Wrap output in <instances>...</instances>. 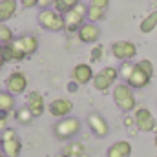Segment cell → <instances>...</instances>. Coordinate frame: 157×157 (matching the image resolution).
<instances>
[{
	"mask_svg": "<svg viewBox=\"0 0 157 157\" xmlns=\"http://www.w3.org/2000/svg\"><path fill=\"white\" fill-rule=\"evenodd\" d=\"M112 97H113L115 106H117L121 112L130 113V112H135V110H137L135 93H133V90H132L126 82H117V84L112 88Z\"/></svg>",
	"mask_w": 157,
	"mask_h": 157,
	"instance_id": "6da1fadb",
	"label": "cell"
},
{
	"mask_svg": "<svg viewBox=\"0 0 157 157\" xmlns=\"http://www.w3.org/2000/svg\"><path fill=\"white\" fill-rule=\"evenodd\" d=\"M82 130V122L77 117H64L59 119L53 124V133L59 141H71L75 139Z\"/></svg>",
	"mask_w": 157,
	"mask_h": 157,
	"instance_id": "7a4b0ae2",
	"label": "cell"
},
{
	"mask_svg": "<svg viewBox=\"0 0 157 157\" xmlns=\"http://www.w3.org/2000/svg\"><path fill=\"white\" fill-rule=\"evenodd\" d=\"M117 78H119L117 68H113V66H104L101 71L95 73V77H93L91 82H93V88H95L97 91L104 93V91L112 90V88L117 84Z\"/></svg>",
	"mask_w": 157,
	"mask_h": 157,
	"instance_id": "3957f363",
	"label": "cell"
},
{
	"mask_svg": "<svg viewBox=\"0 0 157 157\" xmlns=\"http://www.w3.org/2000/svg\"><path fill=\"white\" fill-rule=\"evenodd\" d=\"M133 121H135V128L141 133H155L157 132V119L154 117L152 110L146 106H137V110L133 112Z\"/></svg>",
	"mask_w": 157,
	"mask_h": 157,
	"instance_id": "277c9868",
	"label": "cell"
},
{
	"mask_svg": "<svg viewBox=\"0 0 157 157\" xmlns=\"http://www.w3.org/2000/svg\"><path fill=\"white\" fill-rule=\"evenodd\" d=\"M39 24L48 29V31H64V15H60L59 11L48 7V9H40L39 13Z\"/></svg>",
	"mask_w": 157,
	"mask_h": 157,
	"instance_id": "5b68a950",
	"label": "cell"
},
{
	"mask_svg": "<svg viewBox=\"0 0 157 157\" xmlns=\"http://www.w3.org/2000/svg\"><path fill=\"white\" fill-rule=\"evenodd\" d=\"M86 15H88V6L80 2L71 11L64 13V29L70 31V33H73V31L77 33L78 28L86 22Z\"/></svg>",
	"mask_w": 157,
	"mask_h": 157,
	"instance_id": "8992f818",
	"label": "cell"
},
{
	"mask_svg": "<svg viewBox=\"0 0 157 157\" xmlns=\"http://www.w3.org/2000/svg\"><path fill=\"white\" fill-rule=\"evenodd\" d=\"M0 141H2V154L6 157H18L20 155L22 143H20V139H18V135H17L15 130H11V128L4 130Z\"/></svg>",
	"mask_w": 157,
	"mask_h": 157,
	"instance_id": "52a82bcc",
	"label": "cell"
},
{
	"mask_svg": "<svg viewBox=\"0 0 157 157\" xmlns=\"http://www.w3.org/2000/svg\"><path fill=\"white\" fill-rule=\"evenodd\" d=\"M112 55L121 62H132L137 57V46L132 40H115L112 44Z\"/></svg>",
	"mask_w": 157,
	"mask_h": 157,
	"instance_id": "ba28073f",
	"label": "cell"
},
{
	"mask_svg": "<svg viewBox=\"0 0 157 157\" xmlns=\"http://www.w3.org/2000/svg\"><path fill=\"white\" fill-rule=\"evenodd\" d=\"M86 122H88V126H90V130H91V133H93L95 137H101V139L108 137V133H110V124H108V121L102 117L99 112L88 113Z\"/></svg>",
	"mask_w": 157,
	"mask_h": 157,
	"instance_id": "9c48e42d",
	"label": "cell"
},
{
	"mask_svg": "<svg viewBox=\"0 0 157 157\" xmlns=\"http://www.w3.org/2000/svg\"><path fill=\"white\" fill-rule=\"evenodd\" d=\"M28 75L24 73V71H13V73H9V77L6 78V88H7V91L11 93V95H22V93H26V90H28Z\"/></svg>",
	"mask_w": 157,
	"mask_h": 157,
	"instance_id": "30bf717a",
	"label": "cell"
},
{
	"mask_svg": "<svg viewBox=\"0 0 157 157\" xmlns=\"http://www.w3.org/2000/svg\"><path fill=\"white\" fill-rule=\"evenodd\" d=\"M48 112L51 113V117L57 119H64L70 117L71 112H73V102L66 97H59V99H53L49 104H48Z\"/></svg>",
	"mask_w": 157,
	"mask_h": 157,
	"instance_id": "8fae6325",
	"label": "cell"
},
{
	"mask_svg": "<svg viewBox=\"0 0 157 157\" xmlns=\"http://www.w3.org/2000/svg\"><path fill=\"white\" fill-rule=\"evenodd\" d=\"M77 37L82 44H95L101 39V28L93 22H84L77 31Z\"/></svg>",
	"mask_w": 157,
	"mask_h": 157,
	"instance_id": "7c38bea8",
	"label": "cell"
},
{
	"mask_svg": "<svg viewBox=\"0 0 157 157\" xmlns=\"http://www.w3.org/2000/svg\"><path fill=\"white\" fill-rule=\"evenodd\" d=\"M150 80H152V77L148 75V73H144L137 64L133 66V70H132V73L128 75V78L124 80L132 90H144L148 84H150Z\"/></svg>",
	"mask_w": 157,
	"mask_h": 157,
	"instance_id": "4fadbf2b",
	"label": "cell"
},
{
	"mask_svg": "<svg viewBox=\"0 0 157 157\" xmlns=\"http://www.w3.org/2000/svg\"><path fill=\"white\" fill-rule=\"evenodd\" d=\"M93 77H95V73H93L91 66L86 64V62H78V64L73 66V70H71V80L77 82L78 86H84V84L91 82Z\"/></svg>",
	"mask_w": 157,
	"mask_h": 157,
	"instance_id": "5bb4252c",
	"label": "cell"
},
{
	"mask_svg": "<svg viewBox=\"0 0 157 157\" xmlns=\"http://www.w3.org/2000/svg\"><path fill=\"white\" fill-rule=\"evenodd\" d=\"M26 106L28 110L33 113V117H40L46 110V101H44V95L40 91H29L26 95Z\"/></svg>",
	"mask_w": 157,
	"mask_h": 157,
	"instance_id": "9a60e30c",
	"label": "cell"
},
{
	"mask_svg": "<svg viewBox=\"0 0 157 157\" xmlns=\"http://www.w3.org/2000/svg\"><path fill=\"white\" fill-rule=\"evenodd\" d=\"M132 152H133L132 143L121 139V141H115L113 144H110V148L106 152V157H130Z\"/></svg>",
	"mask_w": 157,
	"mask_h": 157,
	"instance_id": "2e32d148",
	"label": "cell"
},
{
	"mask_svg": "<svg viewBox=\"0 0 157 157\" xmlns=\"http://www.w3.org/2000/svg\"><path fill=\"white\" fill-rule=\"evenodd\" d=\"M2 53H4L6 62H7V60H15V62H18V60H24V59H26V53L20 49V46L17 44V40L4 44V46H2Z\"/></svg>",
	"mask_w": 157,
	"mask_h": 157,
	"instance_id": "e0dca14e",
	"label": "cell"
},
{
	"mask_svg": "<svg viewBox=\"0 0 157 157\" xmlns=\"http://www.w3.org/2000/svg\"><path fill=\"white\" fill-rule=\"evenodd\" d=\"M15 40L20 46V49L26 53V57L37 53V49H39V39L35 35H31V33H26V35H22V37H18V39H15Z\"/></svg>",
	"mask_w": 157,
	"mask_h": 157,
	"instance_id": "ac0fdd59",
	"label": "cell"
},
{
	"mask_svg": "<svg viewBox=\"0 0 157 157\" xmlns=\"http://www.w3.org/2000/svg\"><path fill=\"white\" fill-rule=\"evenodd\" d=\"M18 2L17 0H0V22H7L17 15Z\"/></svg>",
	"mask_w": 157,
	"mask_h": 157,
	"instance_id": "d6986e66",
	"label": "cell"
},
{
	"mask_svg": "<svg viewBox=\"0 0 157 157\" xmlns=\"http://www.w3.org/2000/svg\"><path fill=\"white\" fill-rule=\"evenodd\" d=\"M139 31L144 33V35H148V33H152V31H157V9L155 11H150V13L141 20Z\"/></svg>",
	"mask_w": 157,
	"mask_h": 157,
	"instance_id": "ffe728a7",
	"label": "cell"
},
{
	"mask_svg": "<svg viewBox=\"0 0 157 157\" xmlns=\"http://www.w3.org/2000/svg\"><path fill=\"white\" fill-rule=\"evenodd\" d=\"M15 95H11L7 90H0V113H9L15 110Z\"/></svg>",
	"mask_w": 157,
	"mask_h": 157,
	"instance_id": "44dd1931",
	"label": "cell"
},
{
	"mask_svg": "<svg viewBox=\"0 0 157 157\" xmlns=\"http://www.w3.org/2000/svg\"><path fill=\"white\" fill-rule=\"evenodd\" d=\"M33 113L28 110V106H22V108H17L15 110V121L18 122V124H31L33 122Z\"/></svg>",
	"mask_w": 157,
	"mask_h": 157,
	"instance_id": "7402d4cb",
	"label": "cell"
},
{
	"mask_svg": "<svg viewBox=\"0 0 157 157\" xmlns=\"http://www.w3.org/2000/svg\"><path fill=\"white\" fill-rule=\"evenodd\" d=\"M78 4H80V0H55L53 9H55V11H59L60 15H64V13L71 11L75 6H78Z\"/></svg>",
	"mask_w": 157,
	"mask_h": 157,
	"instance_id": "603a6c76",
	"label": "cell"
},
{
	"mask_svg": "<svg viewBox=\"0 0 157 157\" xmlns=\"http://www.w3.org/2000/svg\"><path fill=\"white\" fill-rule=\"evenodd\" d=\"M104 17H106V11H104V9H99V7H95V6H90V4H88V15H86L88 22L97 24V22L104 20Z\"/></svg>",
	"mask_w": 157,
	"mask_h": 157,
	"instance_id": "cb8c5ba5",
	"label": "cell"
},
{
	"mask_svg": "<svg viewBox=\"0 0 157 157\" xmlns=\"http://www.w3.org/2000/svg\"><path fill=\"white\" fill-rule=\"evenodd\" d=\"M13 40H15L13 29H11L7 24L0 22V46H4V44H7V42H13Z\"/></svg>",
	"mask_w": 157,
	"mask_h": 157,
	"instance_id": "d4e9b609",
	"label": "cell"
},
{
	"mask_svg": "<svg viewBox=\"0 0 157 157\" xmlns=\"http://www.w3.org/2000/svg\"><path fill=\"white\" fill-rule=\"evenodd\" d=\"M62 154H66L68 157H82L84 155V148H82V144L80 143H71Z\"/></svg>",
	"mask_w": 157,
	"mask_h": 157,
	"instance_id": "484cf974",
	"label": "cell"
},
{
	"mask_svg": "<svg viewBox=\"0 0 157 157\" xmlns=\"http://www.w3.org/2000/svg\"><path fill=\"white\" fill-rule=\"evenodd\" d=\"M135 64H137L144 73H148L150 77H154L155 68H154V64H152V60H150V59H141V60H139V62H135Z\"/></svg>",
	"mask_w": 157,
	"mask_h": 157,
	"instance_id": "4316f807",
	"label": "cell"
},
{
	"mask_svg": "<svg viewBox=\"0 0 157 157\" xmlns=\"http://www.w3.org/2000/svg\"><path fill=\"white\" fill-rule=\"evenodd\" d=\"M133 66H135L133 62H122V64H121V68H119V75H121V77L126 80V78H128V75L132 73Z\"/></svg>",
	"mask_w": 157,
	"mask_h": 157,
	"instance_id": "83f0119b",
	"label": "cell"
},
{
	"mask_svg": "<svg viewBox=\"0 0 157 157\" xmlns=\"http://www.w3.org/2000/svg\"><path fill=\"white\" fill-rule=\"evenodd\" d=\"M102 57H104V48H102V46H95V48L91 49V60L97 62V60H101Z\"/></svg>",
	"mask_w": 157,
	"mask_h": 157,
	"instance_id": "f1b7e54d",
	"label": "cell"
},
{
	"mask_svg": "<svg viewBox=\"0 0 157 157\" xmlns=\"http://www.w3.org/2000/svg\"><path fill=\"white\" fill-rule=\"evenodd\" d=\"M90 6H95V7L106 11V9L110 7V0H90Z\"/></svg>",
	"mask_w": 157,
	"mask_h": 157,
	"instance_id": "f546056e",
	"label": "cell"
},
{
	"mask_svg": "<svg viewBox=\"0 0 157 157\" xmlns=\"http://www.w3.org/2000/svg\"><path fill=\"white\" fill-rule=\"evenodd\" d=\"M18 2H20V6H22V7L31 9V7H37V6H39L40 0H18Z\"/></svg>",
	"mask_w": 157,
	"mask_h": 157,
	"instance_id": "4dcf8cb0",
	"label": "cell"
},
{
	"mask_svg": "<svg viewBox=\"0 0 157 157\" xmlns=\"http://www.w3.org/2000/svg\"><path fill=\"white\" fill-rule=\"evenodd\" d=\"M53 4H55V0H40L39 2V6L42 7V9H48V7L53 6Z\"/></svg>",
	"mask_w": 157,
	"mask_h": 157,
	"instance_id": "1f68e13d",
	"label": "cell"
},
{
	"mask_svg": "<svg viewBox=\"0 0 157 157\" xmlns=\"http://www.w3.org/2000/svg\"><path fill=\"white\" fill-rule=\"evenodd\" d=\"M77 90H78V84H77V82H73V80H71V82H68V91L75 93Z\"/></svg>",
	"mask_w": 157,
	"mask_h": 157,
	"instance_id": "d6a6232c",
	"label": "cell"
},
{
	"mask_svg": "<svg viewBox=\"0 0 157 157\" xmlns=\"http://www.w3.org/2000/svg\"><path fill=\"white\" fill-rule=\"evenodd\" d=\"M124 126H128V128H130V126H135L133 115H132V117H126V119H124Z\"/></svg>",
	"mask_w": 157,
	"mask_h": 157,
	"instance_id": "836d02e7",
	"label": "cell"
},
{
	"mask_svg": "<svg viewBox=\"0 0 157 157\" xmlns=\"http://www.w3.org/2000/svg\"><path fill=\"white\" fill-rule=\"evenodd\" d=\"M4 64H6V59H4V53H2V46H0V70L4 68Z\"/></svg>",
	"mask_w": 157,
	"mask_h": 157,
	"instance_id": "e575fe53",
	"label": "cell"
},
{
	"mask_svg": "<svg viewBox=\"0 0 157 157\" xmlns=\"http://www.w3.org/2000/svg\"><path fill=\"white\" fill-rule=\"evenodd\" d=\"M154 144H155V148H157V132H155V137H154Z\"/></svg>",
	"mask_w": 157,
	"mask_h": 157,
	"instance_id": "d590c367",
	"label": "cell"
},
{
	"mask_svg": "<svg viewBox=\"0 0 157 157\" xmlns=\"http://www.w3.org/2000/svg\"><path fill=\"white\" fill-rule=\"evenodd\" d=\"M59 157H68V155H66V154H60V155H59Z\"/></svg>",
	"mask_w": 157,
	"mask_h": 157,
	"instance_id": "8d00e7d4",
	"label": "cell"
},
{
	"mask_svg": "<svg viewBox=\"0 0 157 157\" xmlns=\"http://www.w3.org/2000/svg\"><path fill=\"white\" fill-rule=\"evenodd\" d=\"M0 157H6V155H4V154H2V152H0Z\"/></svg>",
	"mask_w": 157,
	"mask_h": 157,
	"instance_id": "74e56055",
	"label": "cell"
}]
</instances>
